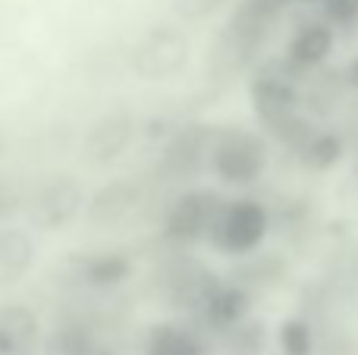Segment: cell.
Masks as SVG:
<instances>
[{
	"label": "cell",
	"instance_id": "cell-1",
	"mask_svg": "<svg viewBox=\"0 0 358 355\" xmlns=\"http://www.w3.org/2000/svg\"><path fill=\"white\" fill-rule=\"evenodd\" d=\"M223 195L208 186H182L161 214V239L173 249L208 242L223 208Z\"/></svg>",
	"mask_w": 358,
	"mask_h": 355
},
{
	"label": "cell",
	"instance_id": "cell-2",
	"mask_svg": "<svg viewBox=\"0 0 358 355\" xmlns=\"http://www.w3.org/2000/svg\"><path fill=\"white\" fill-rule=\"evenodd\" d=\"M217 136H220V126L208 123V119L179 123L173 136L157 151L155 176L161 182H173V186H192L210 167V151H214Z\"/></svg>",
	"mask_w": 358,
	"mask_h": 355
},
{
	"label": "cell",
	"instance_id": "cell-3",
	"mask_svg": "<svg viewBox=\"0 0 358 355\" xmlns=\"http://www.w3.org/2000/svg\"><path fill=\"white\" fill-rule=\"evenodd\" d=\"M192 38L179 22H155L136 38L129 66L145 82H170L189 66Z\"/></svg>",
	"mask_w": 358,
	"mask_h": 355
},
{
	"label": "cell",
	"instance_id": "cell-4",
	"mask_svg": "<svg viewBox=\"0 0 358 355\" xmlns=\"http://www.w3.org/2000/svg\"><path fill=\"white\" fill-rule=\"evenodd\" d=\"M271 224H273V217L264 201L252 198V195L227 198L208 242H210V249L223 252L229 258H248L271 236Z\"/></svg>",
	"mask_w": 358,
	"mask_h": 355
},
{
	"label": "cell",
	"instance_id": "cell-5",
	"mask_svg": "<svg viewBox=\"0 0 358 355\" xmlns=\"http://www.w3.org/2000/svg\"><path fill=\"white\" fill-rule=\"evenodd\" d=\"M267 164H271L267 138L252 129H239L236 126V129H220L214 151H210L208 170L223 186L245 189V186H255L267 173Z\"/></svg>",
	"mask_w": 358,
	"mask_h": 355
},
{
	"label": "cell",
	"instance_id": "cell-6",
	"mask_svg": "<svg viewBox=\"0 0 358 355\" xmlns=\"http://www.w3.org/2000/svg\"><path fill=\"white\" fill-rule=\"evenodd\" d=\"M151 201V186L145 176H117L107 180L88 195L85 224L101 233H117L132 226Z\"/></svg>",
	"mask_w": 358,
	"mask_h": 355
},
{
	"label": "cell",
	"instance_id": "cell-7",
	"mask_svg": "<svg viewBox=\"0 0 358 355\" xmlns=\"http://www.w3.org/2000/svg\"><path fill=\"white\" fill-rule=\"evenodd\" d=\"M302 69H296L286 57L252 69V75H248V104H252L261 126L302 110Z\"/></svg>",
	"mask_w": 358,
	"mask_h": 355
},
{
	"label": "cell",
	"instance_id": "cell-8",
	"mask_svg": "<svg viewBox=\"0 0 358 355\" xmlns=\"http://www.w3.org/2000/svg\"><path fill=\"white\" fill-rule=\"evenodd\" d=\"M88 192L73 173H54L31 186L29 224L41 233H63L79 217H85Z\"/></svg>",
	"mask_w": 358,
	"mask_h": 355
},
{
	"label": "cell",
	"instance_id": "cell-9",
	"mask_svg": "<svg viewBox=\"0 0 358 355\" xmlns=\"http://www.w3.org/2000/svg\"><path fill=\"white\" fill-rule=\"evenodd\" d=\"M138 117L129 107H110L88 123L82 136V161L94 170L117 167L138 138Z\"/></svg>",
	"mask_w": 358,
	"mask_h": 355
},
{
	"label": "cell",
	"instance_id": "cell-10",
	"mask_svg": "<svg viewBox=\"0 0 358 355\" xmlns=\"http://www.w3.org/2000/svg\"><path fill=\"white\" fill-rule=\"evenodd\" d=\"M264 38H255L248 31L236 29V25H223L214 35L208 50V75L214 82H229L236 75H242L245 69L255 66V60L264 50Z\"/></svg>",
	"mask_w": 358,
	"mask_h": 355
},
{
	"label": "cell",
	"instance_id": "cell-11",
	"mask_svg": "<svg viewBox=\"0 0 358 355\" xmlns=\"http://www.w3.org/2000/svg\"><path fill=\"white\" fill-rule=\"evenodd\" d=\"M220 287L217 274L210 268H204L201 261H176L173 268H167L161 280L164 302L176 312H198L201 314L204 302L210 299V293Z\"/></svg>",
	"mask_w": 358,
	"mask_h": 355
},
{
	"label": "cell",
	"instance_id": "cell-12",
	"mask_svg": "<svg viewBox=\"0 0 358 355\" xmlns=\"http://www.w3.org/2000/svg\"><path fill=\"white\" fill-rule=\"evenodd\" d=\"M336 48V29L327 19H311V22H302L292 38L286 41V60L292 63L302 73H311V69H321L324 63L330 60Z\"/></svg>",
	"mask_w": 358,
	"mask_h": 355
},
{
	"label": "cell",
	"instance_id": "cell-13",
	"mask_svg": "<svg viewBox=\"0 0 358 355\" xmlns=\"http://www.w3.org/2000/svg\"><path fill=\"white\" fill-rule=\"evenodd\" d=\"M132 274H136V258L123 249L94 252V255L82 258V261L76 264V280L85 289H94V293L120 289L123 283L132 280Z\"/></svg>",
	"mask_w": 358,
	"mask_h": 355
},
{
	"label": "cell",
	"instance_id": "cell-14",
	"mask_svg": "<svg viewBox=\"0 0 358 355\" xmlns=\"http://www.w3.org/2000/svg\"><path fill=\"white\" fill-rule=\"evenodd\" d=\"M38 264V242L16 224L0 226V289L22 283Z\"/></svg>",
	"mask_w": 358,
	"mask_h": 355
},
{
	"label": "cell",
	"instance_id": "cell-15",
	"mask_svg": "<svg viewBox=\"0 0 358 355\" xmlns=\"http://www.w3.org/2000/svg\"><path fill=\"white\" fill-rule=\"evenodd\" d=\"M248 314H252V289L239 280L220 283L201 308V321L220 337L248 321Z\"/></svg>",
	"mask_w": 358,
	"mask_h": 355
},
{
	"label": "cell",
	"instance_id": "cell-16",
	"mask_svg": "<svg viewBox=\"0 0 358 355\" xmlns=\"http://www.w3.org/2000/svg\"><path fill=\"white\" fill-rule=\"evenodd\" d=\"M41 321L22 302L0 305V355H35Z\"/></svg>",
	"mask_w": 358,
	"mask_h": 355
},
{
	"label": "cell",
	"instance_id": "cell-17",
	"mask_svg": "<svg viewBox=\"0 0 358 355\" xmlns=\"http://www.w3.org/2000/svg\"><path fill=\"white\" fill-rule=\"evenodd\" d=\"M289 6H296V0H239L236 10L229 13L227 22L267 41V38H271V29L286 16Z\"/></svg>",
	"mask_w": 358,
	"mask_h": 355
},
{
	"label": "cell",
	"instance_id": "cell-18",
	"mask_svg": "<svg viewBox=\"0 0 358 355\" xmlns=\"http://www.w3.org/2000/svg\"><path fill=\"white\" fill-rule=\"evenodd\" d=\"M145 355H208V346L198 331L164 321L145 333Z\"/></svg>",
	"mask_w": 358,
	"mask_h": 355
},
{
	"label": "cell",
	"instance_id": "cell-19",
	"mask_svg": "<svg viewBox=\"0 0 358 355\" xmlns=\"http://www.w3.org/2000/svg\"><path fill=\"white\" fill-rule=\"evenodd\" d=\"M296 157L311 173H327V170H334L336 164L346 157V142H343V136L334 129H317L315 136L296 151Z\"/></svg>",
	"mask_w": 358,
	"mask_h": 355
},
{
	"label": "cell",
	"instance_id": "cell-20",
	"mask_svg": "<svg viewBox=\"0 0 358 355\" xmlns=\"http://www.w3.org/2000/svg\"><path fill=\"white\" fill-rule=\"evenodd\" d=\"M54 355H113V349L98 340L85 324H63L50 340Z\"/></svg>",
	"mask_w": 358,
	"mask_h": 355
},
{
	"label": "cell",
	"instance_id": "cell-21",
	"mask_svg": "<svg viewBox=\"0 0 358 355\" xmlns=\"http://www.w3.org/2000/svg\"><path fill=\"white\" fill-rule=\"evenodd\" d=\"M31 186L16 170H0V226L13 224L19 214L29 211Z\"/></svg>",
	"mask_w": 358,
	"mask_h": 355
},
{
	"label": "cell",
	"instance_id": "cell-22",
	"mask_svg": "<svg viewBox=\"0 0 358 355\" xmlns=\"http://www.w3.org/2000/svg\"><path fill=\"white\" fill-rule=\"evenodd\" d=\"M264 132H267V138H273L277 145H283V148H289L292 154H296V151L302 148V145L308 142L317 129H315V123H311L302 110H296V113H289V117H283V119L267 123Z\"/></svg>",
	"mask_w": 358,
	"mask_h": 355
},
{
	"label": "cell",
	"instance_id": "cell-23",
	"mask_svg": "<svg viewBox=\"0 0 358 355\" xmlns=\"http://www.w3.org/2000/svg\"><path fill=\"white\" fill-rule=\"evenodd\" d=\"M280 352L283 355H315V327L308 318L302 314H292L280 324Z\"/></svg>",
	"mask_w": 358,
	"mask_h": 355
},
{
	"label": "cell",
	"instance_id": "cell-24",
	"mask_svg": "<svg viewBox=\"0 0 358 355\" xmlns=\"http://www.w3.org/2000/svg\"><path fill=\"white\" fill-rule=\"evenodd\" d=\"M227 340V349L229 355H261L267 343V333H264V324L261 321H242L239 327H233L229 333H223Z\"/></svg>",
	"mask_w": 358,
	"mask_h": 355
},
{
	"label": "cell",
	"instance_id": "cell-25",
	"mask_svg": "<svg viewBox=\"0 0 358 355\" xmlns=\"http://www.w3.org/2000/svg\"><path fill=\"white\" fill-rule=\"evenodd\" d=\"M227 3L229 0H170V10H173V16L179 19V22L198 25V22L214 19Z\"/></svg>",
	"mask_w": 358,
	"mask_h": 355
},
{
	"label": "cell",
	"instance_id": "cell-26",
	"mask_svg": "<svg viewBox=\"0 0 358 355\" xmlns=\"http://www.w3.org/2000/svg\"><path fill=\"white\" fill-rule=\"evenodd\" d=\"M321 13L334 25H352L358 22V0H321Z\"/></svg>",
	"mask_w": 358,
	"mask_h": 355
},
{
	"label": "cell",
	"instance_id": "cell-27",
	"mask_svg": "<svg viewBox=\"0 0 358 355\" xmlns=\"http://www.w3.org/2000/svg\"><path fill=\"white\" fill-rule=\"evenodd\" d=\"M343 82H346V88H352V92H358V54L346 63V69H343Z\"/></svg>",
	"mask_w": 358,
	"mask_h": 355
},
{
	"label": "cell",
	"instance_id": "cell-28",
	"mask_svg": "<svg viewBox=\"0 0 358 355\" xmlns=\"http://www.w3.org/2000/svg\"><path fill=\"white\" fill-rule=\"evenodd\" d=\"M6 148H10V142H6L3 129H0V157H3V154H6Z\"/></svg>",
	"mask_w": 358,
	"mask_h": 355
},
{
	"label": "cell",
	"instance_id": "cell-29",
	"mask_svg": "<svg viewBox=\"0 0 358 355\" xmlns=\"http://www.w3.org/2000/svg\"><path fill=\"white\" fill-rule=\"evenodd\" d=\"M296 3H321V0H296Z\"/></svg>",
	"mask_w": 358,
	"mask_h": 355
}]
</instances>
